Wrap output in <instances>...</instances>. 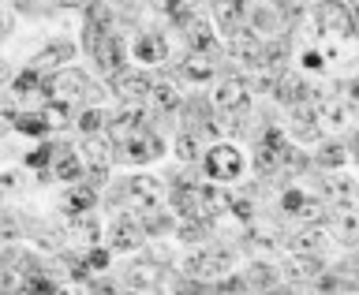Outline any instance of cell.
Wrapping results in <instances>:
<instances>
[{
  "instance_id": "4316f807",
  "label": "cell",
  "mask_w": 359,
  "mask_h": 295,
  "mask_svg": "<svg viewBox=\"0 0 359 295\" xmlns=\"http://www.w3.org/2000/svg\"><path fill=\"white\" fill-rule=\"evenodd\" d=\"M285 269H288V277H292V280L307 284V280H314V277L322 273V262H318V254H296Z\"/></svg>"
},
{
  "instance_id": "94428289",
  "label": "cell",
  "mask_w": 359,
  "mask_h": 295,
  "mask_svg": "<svg viewBox=\"0 0 359 295\" xmlns=\"http://www.w3.org/2000/svg\"><path fill=\"white\" fill-rule=\"evenodd\" d=\"M355 243H359V240H355Z\"/></svg>"
},
{
  "instance_id": "7402d4cb",
  "label": "cell",
  "mask_w": 359,
  "mask_h": 295,
  "mask_svg": "<svg viewBox=\"0 0 359 295\" xmlns=\"http://www.w3.org/2000/svg\"><path fill=\"white\" fill-rule=\"evenodd\" d=\"M243 15H247V4L243 0H213V19H217L221 30H240L243 27Z\"/></svg>"
},
{
  "instance_id": "d590c367",
  "label": "cell",
  "mask_w": 359,
  "mask_h": 295,
  "mask_svg": "<svg viewBox=\"0 0 359 295\" xmlns=\"http://www.w3.org/2000/svg\"><path fill=\"white\" fill-rule=\"evenodd\" d=\"M41 116H45V123H49V128H67V123H72V105L53 97L49 105L41 109Z\"/></svg>"
},
{
  "instance_id": "f35d334b",
  "label": "cell",
  "mask_w": 359,
  "mask_h": 295,
  "mask_svg": "<svg viewBox=\"0 0 359 295\" xmlns=\"http://www.w3.org/2000/svg\"><path fill=\"white\" fill-rule=\"evenodd\" d=\"M273 280H277V273H273V266H266V262H255L247 269V288H269Z\"/></svg>"
},
{
  "instance_id": "484cf974",
  "label": "cell",
  "mask_w": 359,
  "mask_h": 295,
  "mask_svg": "<svg viewBox=\"0 0 359 295\" xmlns=\"http://www.w3.org/2000/svg\"><path fill=\"white\" fill-rule=\"evenodd\" d=\"M150 101L161 112H176L180 105H184V101H180V90H176V83L172 78H157L154 83V90H150Z\"/></svg>"
},
{
  "instance_id": "e0dca14e",
  "label": "cell",
  "mask_w": 359,
  "mask_h": 295,
  "mask_svg": "<svg viewBox=\"0 0 359 295\" xmlns=\"http://www.w3.org/2000/svg\"><path fill=\"white\" fill-rule=\"evenodd\" d=\"M135 221L142 224V232L150 235V240H154V235H165V232H176V217L168 210H157V202L135 213Z\"/></svg>"
},
{
  "instance_id": "1f68e13d",
  "label": "cell",
  "mask_w": 359,
  "mask_h": 295,
  "mask_svg": "<svg viewBox=\"0 0 359 295\" xmlns=\"http://www.w3.org/2000/svg\"><path fill=\"white\" fill-rule=\"evenodd\" d=\"M273 243H277V228L273 224H262V221H251V228H247V240L243 247H258V251H273Z\"/></svg>"
},
{
  "instance_id": "30bf717a",
  "label": "cell",
  "mask_w": 359,
  "mask_h": 295,
  "mask_svg": "<svg viewBox=\"0 0 359 295\" xmlns=\"http://www.w3.org/2000/svg\"><path fill=\"white\" fill-rule=\"evenodd\" d=\"M94 60H97V67L109 78L116 75V71H123V41L116 38V34H105V38L94 45Z\"/></svg>"
},
{
  "instance_id": "603a6c76",
  "label": "cell",
  "mask_w": 359,
  "mask_h": 295,
  "mask_svg": "<svg viewBox=\"0 0 359 295\" xmlns=\"http://www.w3.org/2000/svg\"><path fill=\"white\" fill-rule=\"evenodd\" d=\"M53 165H56V176H60L64 184H75V179L83 176V161L75 157V150L67 142L53 146Z\"/></svg>"
},
{
  "instance_id": "9c48e42d",
  "label": "cell",
  "mask_w": 359,
  "mask_h": 295,
  "mask_svg": "<svg viewBox=\"0 0 359 295\" xmlns=\"http://www.w3.org/2000/svg\"><path fill=\"white\" fill-rule=\"evenodd\" d=\"M232 60L236 64H251V67H262V41H258V34L251 27H240L232 30Z\"/></svg>"
},
{
  "instance_id": "8fae6325",
  "label": "cell",
  "mask_w": 359,
  "mask_h": 295,
  "mask_svg": "<svg viewBox=\"0 0 359 295\" xmlns=\"http://www.w3.org/2000/svg\"><path fill=\"white\" fill-rule=\"evenodd\" d=\"M112 240H109V247L112 251H135L142 240H146V232H142V224L135 221V217H116L112 221Z\"/></svg>"
},
{
  "instance_id": "cb8c5ba5",
  "label": "cell",
  "mask_w": 359,
  "mask_h": 295,
  "mask_svg": "<svg viewBox=\"0 0 359 295\" xmlns=\"http://www.w3.org/2000/svg\"><path fill=\"white\" fill-rule=\"evenodd\" d=\"M135 56H139L142 64H161L165 56H168V49H165V38L161 34H139V41H135Z\"/></svg>"
},
{
  "instance_id": "91938a15",
  "label": "cell",
  "mask_w": 359,
  "mask_h": 295,
  "mask_svg": "<svg viewBox=\"0 0 359 295\" xmlns=\"http://www.w3.org/2000/svg\"><path fill=\"white\" fill-rule=\"evenodd\" d=\"M355 195H359V187H355Z\"/></svg>"
},
{
  "instance_id": "4fadbf2b",
  "label": "cell",
  "mask_w": 359,
  "mask_h": 295,
  "mask_svg": "<svg viewBox=\"0 0 359 295\" xmlns=\"http://www.w3.org/2000/svg\"><path fill=\"white\" fill-rule=\"evenodd\" d=\"M213 109L221 112H243L247 109V83L243 78H224L213 94Z\"/></svg>"
},
{
  "instance_id": "e575fe53",
  "label": "cell",
  "mask_w": 359,
  "mask_h": 295,
  "mask_svg": "<svg viewBox=\"0 0 359 295\" xmlns=\"http://www.w3.org/2000/svg\"><path fill=\"white\" fill-rule=\"evenodd\" d=\"M176 157L180 161H198V131H191V128H184L176 135Z\"/></svg>"
},
{
  "instance_id": "277c9868",
  "label": "cell",
  "mask_w": 359,
  "mask_h": 295,
  "mask_svg": "<svg viewBox=\"0 0 359 295\" xmlns=\"http://www.w3.org/2000/svg\"><path fill=\"white\" fill-rule=\"evenodd\" d=\"M206 176L210 179H221V184H229V179H240V172H243V157H240V150L236 146H229V142H217V146H210V153H206Z\"/></svg>"
},
{
  "instance_id": "7bdbcfd3",
  "label": "cell",
  "mask_w": 359,
  "mask_h": 295,
  "mask_svg": "<svg viewBox=\"0 0 359 295\" xmlns=\"http://www.w3.org/2000/svg\"><path fill=\"white\" fill-rule=\"evenodd\" d=\"M11 240H19V221L0 213V243H11Z\"/></svg>"
},
{
  "instance_id": "7a4b0ae2",
  "label": "cell",
  "mask_w": 359,
  "mask_h": 295,
  "mask_svg": "<svg viewBox=\"0 0 359 295\" xmlns=\"http://www.w3.org/2000/svg\"><path fill=\"white\" fill-rule=\"evenodd\" d=\"M157 195H161V184L154 176H131L123 187H112L109 202L112 206H128V210H146L157 202Z\"/></svg>"
},
{
  "instance_id": "7dc6e473",
  "label": "cell",
  "mask_w": 359,
  "mask_h": 295,
  "mask_svg": "<svg viewBox=\"0 0 359 295\" xmlns=\"http://www.w3.org/2000/svg\"><path fill=\"white\" fill-rule=\"evenodd\" d=\"M251 19H255V27H251V30H273V27H277V15H269L266 8H258Z\"/></svg>"
},
{
  "instance_id": "b9f144b4",
  "label": "cell",
  "mask_w": 359,
  "mask_h": 295,
  "mask_svg": "<svg viewBox=\"0 0 359 295\" xmlns=\"http://www.w3.org/2000/svg\"><path fill=\"white\" fill-rule=\"evenodd\" d=\"M11 86H15L11 94L27 97V94H34V90L41 86V75H38V71H22V75H15V83H11Z\"/></svg>"
},
{
  "instance_id": "836d02e7",
  "label": "cell",
  "mask_w": 359,
  "mask_h": 295,
  "mask_svg": "<svg viewBox=\"0 0 359 295\" xmlns=\"http://www.w3.org/2000/svg\"><path fill=\"white\" fill-rule=\"evenodd\" d=\"M330 206L325 202H314V198H303V206L296 210V217H299V224H322V221H330Z\"/></svg>"
},
{
  "instance_id": "60d3db41",
  "label": "cell",
  "mask_w": 359,
  "mask_h": 295,
  "mask_svg": "<svg viewBox=\"0 0 359 295\" xmlns=\"http://www.w3.org/2000/svg\"><path fill=\"white\" fill-rule=\"evenodd\" d=\"M322 168H341V161H344V146H337V142H330V146H322L318 150V157H314Z\"/></svg>"
},
{
  "instance_id": "ee69618b",
  "label": "cell",
  "mask_w": 359,
  "mask_h": 295,
  "mask_svg": "<svg viewBox=\"0 0 359 295\" xmlns=\"http://www.w3.org/2000/svg\"><path fill=\"white\" fill-rule=\"evenodd\" d=\"M229 210H232L243 224H251V221H255V206H251V198H232V206H229Z\"/></svg>"
},
{
  "instance_id": "6f0895ef",
  "label": "cell",
  "mask_w": 359,
  "mask_h": 295,
  "mask_svg": "<svg viewBox=\"0 0 359 295\" xmlns=\"http://www.w3.org/2000/svg\"><path fill=\"white\" fill-rule=\"evenodd\" d=\"M8 75H11V71H8V64H4V60H0V83H4V78H8Z\"/></svg>"
},
{
  "instance_id": "f907efd6",
  "label": "cell",
  "mask_w": 359,
  "mask_h": 295,
  "mask_svg": "<svg viewBox=\"0 0 359 295\" xmlns=\"http://www.w3.org/2000/svg\"><path fill=\"white\" fill-rule=\"evenodd\" d=\"M83 288H86V291H101V295H109V291H116L120 284H112V280H83Z\"/></svg>"
},
{
  "instance_id": "11a10c76",
  "label": "cell",
  "mask_w": 359,
  "mask_h": 295,
  "mask_svg": "<svg viewBox=\"0 0 359 295\" xmlns=\"http://www.w3.org/2000/svg\"><path fill=\"white\" fill-rule=\"evenodd\" d=\"M352 157H355V161H359V131L352 135Z\"/></svg>"
},
{
  "instance_id": "db71d44e",
  "label": "cell",
  "mask_w": 359,
  "mask_h": 295,
  "mask_svg": "<svg viewBox=\"0 0 359 295\" xmlns=\"http://www.w3.org/2000/svg\"><path fill=\"white\" fill-rule=\"evenodd\" d=\"M348 4V11H352V19H355V30L352 34H359V0H344Z\"/></svg>"
},
{
  "instance_id": "ab89813d",
  "label": "cell",
  "mask_w": 359,
  "mask_h": 295,
  "mask_svg": "<svg viewBox=\"0 0 359 295\" xmlns=\"http://www.w3.org/2000/svg\"><path fill=\"white\" fill-rule=\"evenodd\" d=\"M191 4H195V0H161V8L168 11V19L180 22V27L191 19Z\"/></svg>"
},
{
  "instance_id": "9a60e30c",
  "label": "cell",
  "mask_w": 359,
  "mask_h": 295,
  "mask_svg": "<svg viewBox=\"0 0 359 295\" xmlns=\"http://www.w3.org/2000/svg\"><path fill=\"white\" fill-rule=\"evenodd\" d=\"M273 97L280 101V105H307L311 101V86L303 83L299 75H277V90H273Z\"/></svg>"
},
{
  "instance_id": "4dcf8cb0",
  "label": "cell",
  "mask_w": 359,
  "mask_h": 295,
  "mask_svg": "<svg viewBox=\"0 0 359 295\" xmlns=\"http://www.w3.org/2000/svg\"><path fill=\"white\" fill-rule=\"evenodd\" d=\"M314 116H318V123H330V128H344L348 123V105H341V101H318L314 105Z\"/></svg>"
},
{
  "instance_id": "52a82bcc",
  "label": "cell",
  "mask_w": 359,
  "mask_h": 295,
  "mask_svg": "<svg viewBox=\"0 0 359 295\" xmlns=\"http://www.w3.org/2000/svg\"><path fill=\"white\" fill-rule=\"evenodd\" d=\"M109 165H112V153H109V146L97 139V135H86V142H83V168H86V176H90V184L101 187L105 184V176H109Z\"/></svg>"
},
{
  "instance_id": "7c38bea8",
  "label": "cell",
  "mask_w": 359,
  "mask_h": 295,
  "mask_svg": "<svg viewBox=\"0 0 359 295\" xmlns=\"http://www.w3.org/2000/svg\"><path fill=\"white\" fill-rule=\"evenodd\" d=\"M318 19H322V27L333 30V34H352L355 30V19H352V11H348L344 0H322Z\"/></svg>"
},
{
  "instance_id": "c3c4849f",
  "label": "cell",
  "mask_w": 359,
  "mask_h": 295,
  "mask_svg": "<svg viewBox=\"0 0 359 295\" xmlns=\"http://www.w3.org/2000/svg\"><path fill=\"white\" fill-rule=\"evenodd\" d=\"M210 288H217V291H243L247 280L243 277H224V280H217V284H210Z\"/></svg>"
},
{
  "instance_id": "9f6ffc18",
  "label": "cell",
  "mask_w": 359,
  "mask_h": 295,
  "mask_svg": "<svg viewBox=\"0 0 359 295\" xmlns=\"http://www.w3.org/2000/svg\"><path fill=\"white\" fill-rule=\"evenodd\" d=\"M8 30V11H0V34Z\"/></svg>"
},
{
  "instance_id": "f1b7e54d",
  "label": "cell",
  "mask_w": 359,
  "mask_h": 295,
  "mask_svg": "<svg viewBox=\"0 0 359 295\" xmlns=\"http://www.w3.org/2000/svg\"><path fill=\"white\" fill-rule=\"evenodd\" d=\"M67 213H72V217H79V213H90L97 206V191H94V184H83V187H75L72 195H67Z\"/></svg>"
},
{
  "instance_id": "816d5d0a",
  "label": "cell",
  "mask_w": 359,
  "mask_h": 295,
  "mask_svg": "<svg viewBox=\"0 0 359 295\" xmlns=\"http://www.w3.org/2000/svg\"><path fill=\"white\" fill-rule=\"evenodd\" d=\"M19 187H22L19 172H0V191H19Z\"/></svg>"
},
{
  "instance_id": "d6a6232c",
  "label": "cell",
  "mask_w": 359,
  "mask_h": 295,
  "mask_svg": "<svg viewBox=\"0 0 359 295\" xmlns=\"http://www.w3.org/2000/svg\"><path fill=\"white\" fill-rule=\"evenodd\" d=\"M75 56V45H67V41H53V45H45L41 56H38V64L45 67H60L64 60H72Z\"/></svg>"
},
{
  "instance_id": "d6986e66",
  "label": "cell",
  "mask_w": 359,
  "mask_h": 295,
  "mask_svg": "<svg viewBox=\"0 0 359 295\" xmlns=\"http://www.w3.org/2000/svg\"><path fill=\"white\" fill-rule=\"evenodd\" d=\"M292 131H296L299 142H314L322 135V123H318V116H314L311 101L307 105H292Z\"/></svg>"
},
{
  "instance_id": "6da1fadb",
  "label": "cell",
  "mask_w": 359,
  "mask_h": 295,
  "mask_svg": "<svg viewBox=\"0 0 359 295\" xmlns=\"http://www.w3.org/2000/svg\"><path fill=\"white\" fill-rule=\"evenodd\" d=\"M41 94L45 97H56V101H67V105H75V101H94L101 97V86L97 83H90V78L83 71H60V75H53V78H45L41 83Z\"/></svg>"
},
{
  "instance_id": "74e56055",
  "label": "cell",
  "mask_w": 359,
  "mask_h": 295,
  "mask_svg": "<svg viewBox=\"0 0 359 295\" xmlns=\"http://www.w3.org/2000/svg\"><path fill=\"white\" fill-rule=\"evenodd\" d=\"M105 123H109V112H101L97 105L83 109V116H79V128H83V135H97Z\"/></svg>"
},
{
  "instance_id": "ac0fdd59",
  "label": "cell",
  "mask_w": 359,
  "mask_h": 295,
  "mask_svg": "<svg viewBox=\"0 0 359 295\" xmlns=\"http://www.w3.org/2000/svg\"><path fill=\"white\" fill-rule=\"evenodd\" d=\"M184 38H187V49L217 56V41H213V30H210L206 19H187L184 22Z\"/></svg>"
},
{
  "instance_id": "d4e9b609",
  "label": "cell",
  "mask_w": 359,
  "mask_h": 295,
  "mask_svg": "<svg viewBox=\"0 0 359 295\" xmlns=\"http://www.w3.org/2000/svg\"><path fill=\"white\" fill-rule=\"evenodd\" d=\"M322 191L330 198V206H352V198H355V184L348 176H330L322 184Z\"/></svg>"
},
{
  "instance_id": "5b68a950",
  "label": "cell",
  "mask_w": 359,
  "mask_h": 295,
  "mask_svg": "<svg viewBox=\"0 0 359 295\" xmlns=\"http://www.w3.org/2000/svg\"><path fill=\"white\" fill-rule=\"evenodd\" d=\"M285 153H288V142L285 135H280L277 128H269L262 135V142H258V153H255V168L258 176H273L280 165H285Z\"/></svg>"
},
{
  "instance_id": "3957f363",
  "label": "cell",
  "mask_w": 359,
  "mask_h": 295,
  "mask_svg": "<svg viewBox=\"0 0 359 295\" xmlns=\"http://www.w3.org/2000/svg\"><path fill=\"white\" fill-rule=\"evenodd\" d=\"M161 153H165V146L154 131H135V135L116 139V153L112 157L123 165H142V161H154V157H161Z\"/></svg>"
},
{
  "instance_id": "680465c9",
  "label": "cell",
  "mask_w": 359,
  "mask_h": 295,
  "mask_svg": "<svg viewBox=\"0 0 359 295\" xmlns=\"http://www.w3.org/2000/svg\"><path fill=\"white\" fill-rule=\"evenodd\" d=\"M60 4H83V0H60Z\"/></svg>"
},
{
  "instance_id": "bcb514c9",
  "label": "cell",
  "mask_w": 359,
  "mask_h": 295,
  "mask_svg": "<svg viewBox=\"0 0 359 295\" xmlns=\"http://www.w3.org/2000/svg\"><path fill=\"white\" fill-rule=\"evenodd\" d=\"M83 262H86V269H90V266H94V269H105V266H109V251H101V247H90Z\"/></svg>"
},
{
  "instance_id": "8992f818",
  "label": "cell",
  "mask_w": 359,
  "mask_h": 295,
  "mask_svg": "<svg viewBox=\"0 0 359 295\" xmlns=\"http://www.w3.org/2000/svg\"><path fill=\"white\" fill-rule=\"evenodd\" d=\"M150 90H154V83L139 71H116L112 75V94L120 101H128V105H150Z\"/></svg>"
},
{
  "instance_id": "ffe728a7",
  "label": "cell",
  "mask_w": 359,
  "mask_h": 295,
  "mask_svg": "<svg viewBox=\"0 0 359 295\" xmlns=\"http://www.w3.org/2000/svg\"><path fill=\"white\" fill-rule=\"evenodd\" d=\"M288 247H292V254H322L325 228H322V224H303V228L288 240Z\"/></svg>"
},
{
  "instance_id": "f546056e",
  "label": "cell",
  "mask_w": 359,
  "mask_h": 295,
  "mask_svg": "<svg viewBox=\"0 0 359 295\" xmlns=\"http://www.w3.org/2000/svg\"><path fill=\"white\" fill-rule=\"evenodd\" d=\"M67 235H72V240H79V243H86V247H94V243H97V235H101V228H97V221H94V217L79 213V217L67 224Z\"/></svg>"
},
{
  "instance_id": "f6af8a7d",
  "label": "cell",
  "mask_w": 359,
  "mask_h": 295,
  "mask_svg": "<svg viewBox=\"0 0 359 295\" xmlns=\"http://www.w3.org/2000/svg\"><path fill=\"white\" fill-rule=\"evenodd\" d=\"M49 161H53V146H38L34 153H27V165L30 168H45Z\"/></svg>"
},
{
  "instance_id": "f5cc1de1",
  "label": "cell",
  "mask_w": 359,
  "mask_h": 295,
  "mask_svg": "<svg viewBox=\"0 0 359 295\" xmlns=\"http://www.w3.org/2000/svg\"><path fill=\"white\" fill-rule=\"evenodd\" d=\"M303 67H311V71H318V67H322V56H318V53H307V56H303Z\"/></svg>"
},
{
  "instance_id": "44dd1931",
  "label": "cell",
  "mask_w": 359,
  "mask_h": 295,
  "mask_svg": "<svg viewBox=\"0 0 359 295\" xmlns=\"http://www.w3.org/2000/svg\"><path fill=\"white\" fill-rule=\"evenodd\" d=\"M330 224H333L337 240H344V243H355V240H359V210H352V206H333Z\"/></svg>"
},
{
  "instance_id": "2e32d148",
  "label": "cell",
  "mask_w": 359,
  "mask_h": 295,
  "mask_svg": "<svg viewBox=\"0 0 359 295\" xmlns=\"http://www.w3.org/2000/svg\"><path fill=\"white\" fill-rule=\"evenodd\" d=\"M161 273L165 269L154 266V262H135V266H128V273H123V284L135 288V291H150V288H161Z\"/></svg>"
},
{
  "instance_id": "ba28073f",
  "label": "cell",
  "mask_w": 359,
  "mask_h": 295,
  "mask_svg": "<svg viewBox=\"0 0 359 295\" xmlns=\"http://www.w3.org/2000/svg\"><path fill=\"white\" fill-rule=\"evenodd\" d=\"M146 123H150V112L146 105H123L109 116V128H112V139H123V135H135V131H146Z\"/></svg>"
},
{
  "instance_id": "8d00e7d4",
  "label": "cell",
  "mask_w": 359,
  "mask_h": 295,
  "mask_svg": "<svg viewBox=\"0 0 359 295\" xmlns=\"http://www.w3.org/2000/svg\"><path fill=\"white\" fill-rule=\"evenodd\" d=\"M15 131H22V135H45V131H49V123H45L41 112H15Z\"/></svg>"
},
{
  "instance_id": "681fc988",
  "label": "cell",
  "mask_w": 359,
  "mask_h": 295,
  "mask_svg": "<svg viewBox=\"0 0 359 295\" xmlns=\"http://www.w3.org/2000/svg\"><path fill=\"white\" fill-rule=\"evenodd\" d=\"M280 206H285V213H296L303 206V195L299 191H285V195H280Z\"/></svg>"
},
{
  "instance_id": "5bb4252c",
  "label": "cell",
  "mask_w": 359,
  "mask_h": 295,
  "mask_svg": "<svg viewBox=\"0 0 359 295\" xmlns=\"http://www.w3.org/2000/svg\"><path fill=\"white\" fill-rule=\"evenodd\" d=\"M210 75H213V56L198 53V49H187V56L180 60V78H184V83H210Z\"/></svg>"
},
{
  "instance_id": "83f0119b",
  "label": "cell",
  "mask_w": 359,
  "mask_h": 295,
  "mask_svg": "<svg viewBox=\"0 0 359 295\" xmlns=\"http://www.w3.org/2000/svg\"><path fill=\"white\" fill-rule=\"evenodd\" d=\"M86 27L112 34V27H116V15H112V8L105 4V0H90V4H86Z\"/></svg>"
}]
</instances>
